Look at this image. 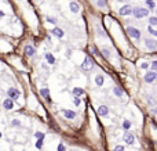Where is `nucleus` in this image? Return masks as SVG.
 <instances>
[{
	"label": "nucleus",
	"mask_w": 157,
	"mask_h": 151,
	"mask_svg": "<svg viewBox=\"0 0 157 151\" xmlns=\"http://www.w3.org/2000/svg\"><path fill=\"white\" fill-rule=\"evenodd\" d=\"M3 108L7 110V111H10V110H13L14 108V100L13 98H6L4 101H3Z\"/></svg>",
	"instance_id": "5"
},
{
	"label": "nucleus",
	"mask_w": 157,
	"mask_h": 151,
	"mask_svg": "<svg viewBox=\"0 0 157 151\" xmlns=\"http://www.w3.org/2000/svg\"><path fill=\"white\" fill-rule=\"evenodd\" d=\"M62 114H63V117L68 118V119H75L76 118V112L72 110H62Z\"/></svg>",
	"instance_id": "9"
},
{
	"label": "nucleus",
	"mask_w": 157,
	"mask_h": 151,
	"mask_svg": "<svg viewBox=\"0 0 157 151\" xmlns=\"http://www.w3.org/2000/svg\"><path fill=\"white\" fill-rule=\"evenodd\" d=\"M69 7H70V11L72 13H79V4L76 2H70V4H69Z\"/></svg>",
	"instance_id": "15"
},
{
	"label": "nucleus",
	"mask_w": 157,
	"mask_h": 151,
	"mask_svg": "<svg viewBox=\"0 0 157 151\" xmlns=\"http://www.w3.org/2000/svg\"><path fill=\"white\" fill-rule=\"evenodd\" d=\"M103 81H105V79H103L102 75H98V76L95 78V83H96L98 86H102V85H103Z\"/></svg>",
	"instance_id": "18"
},
{
	"label": "nucleus",
	"mask_w": 157,
	"mask_h": 151,
	"mask_svg": "<svg viewBox=\"0 0 157 151\" xmlns=\"http://www.w3.org/2000/svg\"><path fill=\"white\" fill-rule=\"evenodd\" d=\"M102 54H103V55H105V57H106V58L109 57V51H108V50H102Z\"/></svg>",
	"instance_id": "33"
},
{
	"label": "nucleus",
	"mask_w": 157,
	"mask_h": 151,
	"mask_svg": "<svg viewBox=\"0 0 157 151\" xmlns=\"http://www.w3.org/2000/svg\"><path fill=\"white\" fill-rule=\"evenodd\" d=\"M123 128H124V129H130V128H131V122H130V121H124V122H123Z\"/></svg>",
	"instance_id": "23"
},
{
	"label": "nucleus",
	"mask_w": 157,
	"mask_h": 151,
	"mask_svg": "<svg viewBox=\"0 0 157 151\" xmlns=\"http://www.w3.org/2000/svg\"><path fill=\"white\" fill-rule=\"evenodd\" d=\"M46 60H47V62H48V64H55V58H54V55H52L51 53H47L46 54Z\"/></svg>",
	"instance_id": "16"
},
{
	"label": "nucleus",
	"mask_w": 157,
	"mask_h": 151,
	"mask_svg": "<svg viewBox=\"0 0 157 151\" xmlns=\"http://www.w3.org/2000/svg\"><path fill=\"white\" fill-rule=\"evenodd\" d=\"M132 13H134V15L136 18H143L149 14V11L146 9H143V7H136V9L132 10Z\"/></svg>",
	"instance_id": "2"
},
{
	"label": "nucleus",
	"mask_w": 157,
	"mask_h": 151,
	"mask_svg": "<svg viewBox=\"0 0 157 151\" xmlns=\"http://www.w3.org/2000/svg\"><path fill=\"white\" fill-rule=\"evenodd\" d=\"M123 139H124V141H126L127 144H132V143H134V136H132L131 133H126Z\"/></svg>",
	"instance_id": "13"
},
{
	"label": "nucleus",
	"mask_w": 157,
	"mask_h": 151,
	"mask_svg": "<svg viewBox=\"0 0 157 151\" xmlns=\"http://www.w3.org/2000/svg\"><path fill=\"white\" fill-rule=\"evenodd\" d=\"M149 22H150V25H157V17H150Z\"/></svg>",
	"instance_id": "22"
},
{
	"label": "nucleus",
	"mask_w": 157,
	"mask_h": 151,
	"mask_svg": "<svg viewBox=\"0 0 157 151\" xmlns=\"http://www.w3.org/2000/svg\"><path fill=\"white\" fill-rule=\"evenodd\" d=\"M11 126H14V128L21 126V121H18V119H13V121H11Z\"/></svg>",
	"instance_id": "20"
},
{
	"label": "nucleus",
	"mask_w": 157,
	"mask_h": 151,
	"mask_svg": "<svg viewBox=\"0 0 157 151\" xmlns=\"http://www.w3.org/2000/svg\"><path fill=\"white\" fill-rule=\"evenodd\" d=\"M2 136H3V134H2V132H0V139H2Z\"/></svg>",
	"instance_id": "37"
},
{
	"label": "nucleus",
	"mask_w": 157,
	"mask_h": 151,
	"mask_svg": "<svg viewBox=\"0 0 157 151\" xmlns=\"http://www.w3.org/2000/svg\"><path fill=\"white\" fill-rule=\"evenodd\" d=\"M149 32H150L152 35H154V36H157V31H154L152 26H149Z\"/></svg>",
	"instance_id": "27"
},
{
	"label": "nucleus",
	"mask_w": 157,
	"mask_h": 151,
	"mask_svg": "<svg viewBox=\"0 0 157 151\" xmlns=\"http://www.w3.org/2000/svg\"><path fill=\"white\" fill-rule=\"evenodd\" d=\"M152 68H153V71H154V72H157V61H153V62H152Z\"/></svg>",
	"instance_id": "26"
},
{
	"label": "nucleus",
	"mask_w": 157,
	"mask_h": 151,
	"mask_svg": "<svg viewBox=\"0 0 157 151\" xmlns=\"http://www.w3.org/2000/svg\"><path fill=\"white\" fill-rule=\"evenodd\" d=\"M106 4V0H98V6L99 7H102V6H105Z\"/></svg>",
	"instance_id": "28"
},
{
	"label": "nucleus",
	"mask_w": 157,
	"mask_h": 151,
	"mask_svg": "<svg viewBox=\"0 0 157 151\" xmlns=\"http://www.w3.org/2000/svg\"><path fill=\"white\" fill-rule=\"evenodd\" d=\"M43 143H44V139H37V141H36V147H37V148H42Z\"/></svg>",
	"instance_id": "21"
},
{
	"label": "nucleus",
	"mask_w": 157,
	"mask_h": 151,
	"mask_svg": "<svg viewBox=\"0 0 157 151\" xmlns=\"http://www.w3.org/2000/svg\"><path fill=\"white\" fill-rule=\"evenodd\" d=\"M47 21H48V22H51V24H57V19H55V18H50V17H48V18H47Z\"/></svg>",
	"instance_id": "32"
},
{
	"label": "nucleus",
	"mask_w": 157,
	"mask_h": 151,
	"mask_svg": "<svg viewBox=\"0 0 157 151\" xmlns=\"http://www.w3.org/2000/svg\"><path fill=\"white\" fill-rule=\"evenodd\" d=\"M92 51H94L95 54H98V50H96V47H92Z\"/></svg>",
	"instance_id": "36"
},
{
	"label": "nucleus",
	"mask_w": 157,
	"mask_h": 151,
	"mask_svg": "<svg viewBox=\"0 0 157 151\" xmlns=\"http://www.w3.org/2000/svg\"><path fill=\"white\" fill-rule=\"evenodd\" d=\"M83 93H84V90L81 89V87H75V89H73V94H75L76 97L83 96Z\"/></svg>",
	"instance_id": "17"
},
{
	"label": "nucleus",
	"mask_w": 157,
	"mask_h": 151,
	"mask_svg": "<svg viewBox=\"0 0 157 151\" xmlns=\"http://www.w3.org/2000/svg\"><path fill=\"white\" fill-rule=\"evenodd\" d=\"M154 114H157V108H156V110H154Z\"/></svg>",
	"instance_id": "38"
},
{
	"label": "nucleus",
	"mask_w": 157,
	"mask_h": 151,
	"mask_svg": "<svg viewBox=\"0 0 157 151\" xmlns=\"http://www.w3.org/2000/svg\"><path fill=\"white\" fill-rule=\"evenodd\" d=\"M108 112H109V110H108L106 105H101L98 108V114L101 115V117H105V115H108Z\"/></svg>",
	"instance_id": "14"
},
{
	"label": "nucleus",
	"mask_w": 157,
	"mask_h": 151,
	"mask_svg": "<svg viewBox=\"0 0 157 151\" xmlns=\"http://www.w3.org/2000/svg\"><path fill=\"white\" fill-rule=\"evenodd\" d=\"M113 92H114V94H116V96H123V90L121 89H120V87H117V86H116L114 87V89H113Z\"/></svg>",
	"instance_id": "19"
},
{
	"label": "nucleus",
	"mask_w": 157,
	"mask_h": 151,
	"mask_svg": "<svg viewBox=\"0 0 157 151\" xmlns=\"http://www.w3.org/2000/svg\"><path fill=\"white\" fill-rule=\"evenodd\" d=\"M51 33L54 35V36H57V38H63V31L61 29V28H54V29L51 31Z\"/></svg>",
	"instance_id": "12"
},
{
	"label": "nucleus",
	"mask_w": 157,
	"mask_h": 151,
	"mask_svg": "<svg viewBox=\"0 0 157 151\" xmlns=\"http://www.w3.org/2000/svg\"><path fill=\"white\" fill-rule=\"evenodd\" d=\"M142 68H143V69H147V68H149V62H143V64H142Z\"/></svg>",
	"instance_id": "34"
},
{
	"label": "nucleus",
	"mask_w": 157,
	"mask_h": 151,
	"mask_svg": "<svg viewBox=\"0 0 157 151\" xmlns=\"http://www.w3.org/2000/svg\"><path fill=\"white\" fill-rule=\"evenodd\" d=\"M4 15H6V14H4V11H3V10H0V19H2L3 17H4Z\"/></svg>",
	"instance_id": "35"
},
{
	"label": "nucleus",
	"mask_w": 157,
	"mask_h": 151,
	"mask_svg": "<svg viewBox=\"0 0 157 151\" xmlns=\"http://www.w3.org/2000/svg\"><path fill=\"white\" fill-rule=\"evenodd\" d=\"M156 79H157V74L156 72H147L146 75H145V82H147V83L154 82Z\"/></svg>",
	"instance_id": "6"
},
{
	"label": "nucleus",
	"mask_w": 157,
	"mask_h": 151,
	"mask_svg": "<svg viewBox=\"0 0 157 151\" xmlns=\"http://www.w3.org/2000/svg\"><path fill=\"white\" fill-rule=\"evenodd\" d=\"M58 151H66L65 146H63V144H59V146H58Z\"/></svg>",
	"instance_id": "30"
},
{
	"label": "nucleus",
	"mask_w": 157,
	"mask_h": 151,
	"mask_svg": "<svg viewBox=\"0 0 157 151\" xmlns=\"http://www.w3.org/2000/svg\"><path fill=\"white\" fill-rule=\"evenodd\" d=\"M114 151H124V147L123 146H117V147H114Z\"/></svg>",
	"instance_id": "31"
},
{
	"label": "nucleus",
	"mask_w": 157,
	"mask_h": 151,
	"mask_svg": "<svg viewBox=\"0 0 157 151\" xmlns=\"http://www.w3.org/2000/svg\"><path fill=\"white\" fill-rule=\"evenodd\" d=\"M145 45H146V47L149 50H154L157 47V42L153 40V39H146V40H145Z\"/></svg>",
	"instance_id": "7"
},
{
	"label": "nucleus",
	"mask_w": 157,
	"mask_h": 151,
	"mask_svg": "<svg viewBox=\"0 0 157 151\" xmlns=\"http://www.w3.org/2000/svg\"><path fill=\"white\" fill-rule=\"evenodd\" d=\"M19 90L15 89V87H10L9 90H7V96H9L10 98H13V100H18L19 98Z\"/></svg>",
	"instance_id": "4"
},
{
	"label": "nucleus",
	"mask_w": 157,
	"mask_h": 151,
	"mask_svg": "<svg viewBox=\"0 0 157 151\" xmlns=\"http://www.w3.org/2000/svg\"><path fill=\"white\" fill-rule=\"evenodd\" d=\"M146 4L150 7V9H153V7H154V2H153V0H146Z\"/></svg>",
	"instance_id": "25"
},
{
	"label": "nucleus",
	"mask_w": 157,
	"mask_h": 151,
	"mask_svg": "<svg viewBox=\"0 0 157 151\" xmlns=\"http://www.w3.org/2000/svg\"><path fill=\"white\" fill-rule=\"evenodd\" d=\"M92 67H94V61H92V58H90V57L84 58V61L81 64V69L83 71H91Z\"/></svg>",
	"instance_id": "3"
},
{
	"label": "nucleus",
	"mask_w": 157,
	"mask_h": 151,
	"mask_svg": "<svg viewBox=\"0 0 157 151\" xmlns=\"http://www.w3.org/2000/svg\"><path fill=\"white\" fill-rule=\"evenodd\" d=\"M120 14H121V15H130V14H132V7L130 4L121 7V9H120Z\"/></svg>",
	"instance_id": "10"
},
{
	"label": "nucleus",
	"mask_w": 157,
	"mask_h": 151,
	"mask_svg": "<svg viewBox=\"0 0 157 151\" xmlns=\"http://www.w3.org/2000/svg\"><path fill=\"white\" fill-rule=\"evenodd\" d=\"M40 94H42V97L44 98V100H47L48 103L51 101V98H50V92H48V89H46V87H44V89H42V90H40Z\"/></svg>",
	"instance_id": "11"
},
{
	"label": "nucleus",
	"mask_w": 157,
	"mask_h": 151,
	"mask_svg": "<svg viewBox=\"0 0 157 151\" xmlns=\"http://www.w3.org/2000/svg\"><path fill=\"white\" fill-rule=\"evenodd\" d=\"M73 104H75V105H80V98H79V97H75Z\"/></svg>",
	"instance_id": "29"
},
{
	"label": "nucleus",
	"mask_w": 157,
	"mask_h": 151,
	"mask_svg": "<svg viewBox=\"0 0 157 151\" xmlns=\"http://www.w3.org/2000/svg\"><path fill=\"white\" fill-rule=\"evenodd\" d=\"M44 136H46V134L42 133V132H36V133H35V137H36V139H44Z\"/></svg>",
	"instance_id": "24"
},
{
	"label": "nucleus",
	"mask_w": 157,
	"mask_h": 151,
	"mask_svg": "<svg viewBox=\"0 0 157 151\" xmlns=\"http://www.w3.org/2000/svg\"><path fill=\"white\" fill-rule=\"evenodd\" d=\"M127 33H128V36H131L132 39H136V40L141 39V32L134 26H128L127 28Z\"/></svg>",
	"instance_id": "1"
},
{
	"label": "nucleus",
	"mask_w": 157,
	"mask_h": 151,
	"mask_svg": "<svg viewBox=\"0 0 157 151\" xmlns=\"http://www.w3.org/2000/svg\"><path fill=\"white\" fill-rule=\"evenodd\" d=\"M25 54L28 55V57H33V55L36 54V49L33 46L28 45V46H25Z\"/></svg>",
	"instance_id": "8"
}]
</instances>
